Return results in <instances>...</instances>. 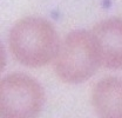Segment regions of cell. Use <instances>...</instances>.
I'll return each instance as SVG.
<instances>
[{
  "label": "cell",
  "mask_w": 122,
  "mask_h": 118,
  "mask_svg": "<svg viewBox=\"0 0 122 118\" xmlns=\"http://www.w3.org/2000/svg\"><path fill=\"white\" fill-rule=\"evenodd\" d=\"M60 44L54 26L40 17H26L18 20L8 35L13 57L27 67H42L49 64L56 58Z\"/></svg>",
  "instance_id": "cell-1"
},
{
  "label": "cell",
  "mask_w": 122,
  "mask_h": 118,
  "mask_svg": "<svg viewBox=\"0 0 122 118\" xmlns=\"http://www.w3.org/2000/svg\"><path fill=\"white\" fill-rule=\"evenodd\" d=\"M44 102V88L30 76L11 73L1 79V118H36L42 110Z\"/></svg>",
  "instance_id": "cell-3"
},
{
  "label": "cell",
  "mask_w": 122,
  "mask_h": 118,
  "mask_svg": "<svg viewBox=\"0 0 122 118\" xmlns=\"http://www.w3.org/2000/svg\"><path fill=\"white\" fill-rule=\"evenodd\" d=\"M101 65L110 70H122V19L108 18L91 30Z\"/></svg>",
  "instance_id": "cell-4"
},
{
  "label": "cell",
  "mask_w": 122,
  "mask_h": 118,
  "mask_svg": "<svg viewBox=\"0 0 122 118\" xmlns=\"http://www.w3.org/2000/svg\"><path fill=\"white\" fill-rule=\"evenodd\" d=\"M101 61L91 31L77 30L61 41L54 70L67 84H79L89 79L101 67Z\"/></svg>",
  "instance_id": "cell-2"
},
{
  "label": "cell",
  "mask_w": 122,
  "mask_h": 118,
  "mask_svg": "<svg viewBox=\"0 0 122 118\" xmlns=\"http://www.w3.org/2000/svg\"><path fill=\"white\" fill-rule=\"evenodd\" d=\"M92 105L99 118H122V79L106 77L92 90Z\"/></svg>",
  "instance_id": "cell-5"
}]
</instances>
